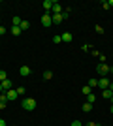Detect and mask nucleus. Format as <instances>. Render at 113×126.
Instances as JSON below:
<instances>
[{"mask_svg": "<svg viewBox=\"0 0 113 126\" xmlns=\"http://www.w3.org/2000/svg\"><path fill=\"white\" fill-rule=\"evenodd\" d=\"M109 90H111V92H113V83H111V85H109Z\"/></svg>", "mask_w": 113, "mask_h": 126, "instance_id": "31", "label": "nucleus"}, {"mask_svg": "<svg viewBox=\"0 0 113 126\" xmlns=\"http://www.w3.org/2000/svg\"><path fill=\"white\" fill-rule=\"evenodd\" d=\"M60 36H62V42H66V43L72 42V34L70 32H64V34H60Z\"/></svg>", "mask_w": 113, "mask_h": 126, "instance_id": "11", "label": "nucleus"}, {"mask_svg": "<svg viewBox=\"0 0 113 126\" xmlns=\"http://www.w3.org/2000/svg\"><path fill=\"white\" fill-rule=\"evenodd\" d=\"M42 6H43V10H47V11H49V10H53V0H43V4H42Z\"/></svg>", "mask_w": 113, "mask_h": 126, "instance_id": "10", "label": "nucleus"}, {"mask_svg": "<svg viewBox=\"0 0 113 126\" xmlns=\"http://www.w3.org/2000/svg\"><path fill=\"white\" fill-rule=\"evenodd\" d=\"M0 94H4V89H2V83H0Z\"/></svg>", "mask_w": 113, "mask_h": 126, "instance_id": "30", "label": "nucleus"}, {"mask_svg": "<svg viewBox=\"0 0 113 126\" xmlns=\"http://www.w3.org/2000/svg\"><path fill=\"white\" fill-rule=\"evenodd\" d=\"M87 126H102V124H98V122H87Z\"/></svg>", "mask_w": 113, "mask_h": 126, "instance_id": "28", "label": "nucleus"}, {"mask_svg": "<svg viewBox=\"0 0 113 126\" xmlns=\"http://www.w3.org/2000/svg\"><path fill=\"white\" fill-rule=\"evenodd\" d=\"M19 74H21V77H27V75L32 74V70L28 68V66H21V68H19Z\"/></svg>", "mask_w": 113, "mask_h": 126, "instance_id": "7", "label": "nucleus"}, {"mask_svg": "<svg viewBox=\"0 0 113 126\" xmlns=\"http://www.w3.org/2000/svg\"><path fill=\"white\" fill-rule=\"evenodd\" d=\"M113 96V92L109 89H106V90H102V98H111Z\"/></svg>", "mask_w": 113, "mask_h": 126, "instance_id": "15", "label": "nucleus"}, {"mask_svg": "<svg viewBox=\"0 0 113 126\" xmlns=\"http://www.w3.org/2000/svg\"><path fill=\"white\" fill-rule=\"evenodd\" d=\"M109 111H111V113H113V104H111V107H109Z\"/></svg>", "mask_w": 113, "mask_h": 126, "instance_id": "32", "label": "nucleus"}, {"mask_svg": "<svg viewBox=\"0 0 113 126\" xmlns=\"http://www.w3.org/2000/svg\"><path fill=\"white\" fill-rule=\"evenodd\" d=\"M19 28H21V30H28V28H30V23H28V21H23Z\"/></svg>", "mask_w": 113, "mask_h": 126, "instance_id": "18", "label": "nucleus"}, {"mask_svg": "<svg viewBox=\"0 0 113 126\" xmlns=\"http://www.w3.org/2000/svg\"><path fill=\"white\" fill-rule=\"evenodd\" d=\"M2 83V89H4V92H8V90L11 89V81L10 79H4V81H0Z\"/></svg>", "mask_w": 113, "mask_h": 126, "instance_id": "8", "label": "nucleus"}, {"mask_svg": "<svg viewBox=\"0 0 113 126\" xmlns=\"http://www.w3.org/2000/svg\"><path fill=\"white\" fill-rule=\"evenodd\" d=\"M111 57H113V53H111Z\"/></svg>", "mask_w": 113, "mask_h": 126, "instance_id": "33", "label": "nucleus"}, {"mask_svg": "<svg viewBox=\"0 0 113 126\" xmlns=\"http://www.w3.org/2000/svg\"><path fill=\"white\" fill-rule=\"evenodd\" d=\"M0 126H6V121H4V119H0Z\"/></svg>", "mask_w": 113, "mask_h": 126, "instance_id": "29", "label": "nucleus"}, {"mask_svg": "<svg viewBox=\"0 0 113 126\" xmlns=\"http://www.w3.org/2000/svg\"><path fill=\"white\" fill-rule=\"evenodd\" d=\"M94 100H96V96L92 94V92H91V94H87V102H89V104H94Z\"/></svg>", "mask_w": 113, "mask_h": 126, "instance_id": "19", "label": "nucleus"}, {"mask_svg": "<svg viewBox=\"0 0 113 126\" xmlns=\"http://www.w3.org/2000/svg\"><path fill=\"white\" fill-rule=\"evenodd\" d=\"M81 109L85 111V113H89V111H92V104H89V102H85V104L81 105Z\"/></svg>", "mask_w": 113, "mask_h": 126, "instance_id": "12", "label": "nucleus"}, {"mask_svg": "<svg viewBox=\"0 0 113 126\" xmlns=\"http://www.w3.org/2000/svg\"><path fill=\"white\" fill-rule=\"evenodd\" d=\"M109 85H111V79H108V77H100L98 79V87H100L102 90L109 89Z\"/></svg>", "mask_w": 113, "mask_h": 126, "instance_id": "3", "label": "nucleus"}, {"mask_svg": "<svg viewBox=\"0 0 113 126\" xmlns=\"http://www.w3.org/2000/svg\"><path fill=\"white\" fill-rule=\"evenodd\" d=\"M23 109L34 111L36 109V100H34V98H25V100H23Z\"/></svg>", "mask_w": 113, "mask_h": 126, "instance_id": "1", "label": "nucleus"}, {"mask_svg": "<svg viewBox=\"0 0 113 126\" xmlns=\"http://www.w3.org/2000/svg\"><path fill=\"white\" fill-rule=\"evenodd\" d=\"M89 87H91V89H94V87H98V79H89Z\"/></svg>", "mask_w": 113, "mask_h": 126, "instance_id": "17", "label": "nucleus"}, {"mask_svg": "<svg viewBox=\"0 0 113 126\" xmlns=\"http://www.w3.org/2000/svg\"><path fill=\"white\" fill-rule=\"evenodd\" d=\"M60 23H64V17H62V13H59V15H53V25H60Z\"/></svg>", "mask_w": 113, "mask_h": 126, "instance_id": "9", "label": "nucleus"}, {"mask_svg": "<svg viewBox=\"0 0 113 126\" xmlns=\"http://www.w3.org/2000/svg\"><path fill=\"white\" fill-rule=\"evenodd\" d=\"M42 25L43 26H51L53 25V15H51V13H43L42 15Z\"/></svg>", "mask_w": 113, "mask_h": 126, "instance_id": "4", "label": "nucleus"}, {"mask_svg": "<svg viewBox=\"0 0 113 126\" xmlns=\"http://www.w3.org/2000/svg\"><path fill=\"white\" fill-rule=\"evenodd\" d=\"M81 90H83V94H91V92H92V89L89 87V85H85V87H83Z\"/></svg>", "mask_w": 113, "mask_h": 126, "instance_id": "20", "label": "nucleus"}, {"mask_svg": "<svg viewBox=\"0 0 113 126\" xmlns=\"http://www.w3.org/2000/svg\"><path fill=\"white\" fill-rule=\"evenodd\" d=\"M21 23H23L21 17H13V19H11V25L13 26H21Z\"/></svg>", "mask_w": 113, "mask_h": 126, "instance_id": "13", "label": "nucleus"}, {"mask_svg": "<svg viewBox=\"0 0 113 126\" xmlns=\"http://www.w3.org/2000/svg\"><path fill=\"white\" fill-rule=\"evenodd\" d=\"M51 77H53V72H51V70H45V72H43V79H45V81H49Z\"/></svg>", "mask_w": 113, "mask_h": 126, "instance_id": "14", "label": "nucleus"}, {"mask_svg": "<svg viewBox=\"0 0 113 126\" xmlns=\"http://www.w3.org/2000/svg\"><path fill=\"white\" fill-rule=\"evenodd\" d=\"M62 42V36H53V43H60Z\"/></svg>", "mask_w": 113, "mask_h": 126, "instance_id": "23", "label": "nucleus"}, {"mask_svg": "<svg viewBox=\"0 0 113 126\" xmlns=\"http://www.w3.org/2000/svg\"><path fill=\"white\" fill-rule=\"evenodd\" d=\"M17 90V94L21 96V94H25V87H19V89H15Z\"/></svg>", "mask_w": 113, "mask_h": 126, "instance_id": "24", "label": "nucleus"}, {"mask_svg": "<svg viewBox=\"0 0 113 126\" xmlns=\"http://www.w3.org/2000/svg\"><path fill=\"white\" fill-rule=\"evenodd\" d=\"M4 34H6V28H4L2 25H0V36H4Z\"/></svg>", "mask_w": 113, "mask_h": 126, "instance_id": "26", "label": "nucleus"}, {"mask_svg": "<svg viewBox=\"0 0 113 126\" xmlns=\"http://www.w3.org/2000/svg\"><path fill=\"white\" fill-rule=\"evenodd\" d=\"M8 79V74H6V70H0V81H4Z\"/></svg>", "mask_w": 113, "mask_h": 126, "instance_id": "21", "label": "nucleus"}, {"mask_svg": "<svg viewBox=\"0 0 113 126\" xmlns=\"http://www.w3.org/2000/svg\"><path fill=\"white\" fill-rule=\"evenodd\" d=\"M6 98H8V102H13V100H17V98H19V94H17L15 89H10L8 92H6Z\"/></svg>", "mask_w": 113, "mask_h": 126, "instance_id": "5", "label": "nucleus"}, {"mask_svg": "<svg viewBox=\"0 0 113 126\" xmlns=\"http://www.w3.org/2000/svg\"><path fill=\"white\" fill-rule=\"evenodd\" d=\"M96 72H98V75H102V77H106V75L109 74V66L106 62H100L96 66Z\"/></svg>", "mask_w": 113, "mask_h": 126, "instance_id": "2", "label": "nucleus"}, {"mask_svg": "<svg viewBox=\"0 0 113 126\" xmlns=\"http://www.w3.org/2000/svg\"><path fill=\"white\" fill-rule=\"evenodd\" d=\"M53 13H51V15H59V13H62V6L59 4V2H57V0H53Z\"/></svg>", "mask_w": 113, "mask_h": 126, "instance_id": "6", "label": "nucleus"}, {"mask_svg": "<svg viewBox=\"0 0 113 126\" xmlns=\"http://www.w3.org/2000/svg\"><path fill=\"white\" fill-rule=\"evenodd\" d=\"M72 126H83V124H81V121H74V122H72Z\"/></svg>", "mask_w": 113, "mask_h": 126, "instance_id": "27", "label": "nucleus"}, {"mask_svg": "<svg viewBox=\"0 0 113 126\" xmlns=\"http://www.w3.org/2000/svg\"><path fill=\"white\" fill-rule=\"evenodd\" d=\"M94 30H96L98 34H104V28H102V25H96V26H94Z\"/></svg>", "mask_w": 113, "mask_h": 126, "instance_id": "22", "label": "nucleus"}, {"mask_svg": "<svg viewBox=\"0 0 113 126\" xmlns=\"http://www.w3.org/2000/svg\"><path fill=\"white\" fill-rule=\"evenodd\" d=\"M21 28H19V26H11V34H13V36H19V34H21Z\"/></svg>", "mask_w": 113, "mask_h": 126, "instance_id": "16", "label": "nucleus"}, {"mask_svg": "<svg viewBox=\"0 0 113 126\" xmlns=\"http://www.w3.org/2000/svg\"><path fill=\"white\" fill-rule=\"evenodd\" d=\"M102 8H104V10H109L111 6H109V2H102Z\"/></svg>", "mask_w": 113, "mask_h": 126, "instance_id": "25", "label": "nucleus"}]
</instances>
